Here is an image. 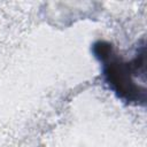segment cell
Segmentation results:
<instances>
[{"label":"cell","instance_id":"obj_1","mask_svg":"<svg viewBox=\"0 0 147 147\" xmlns=\"http://www.w3.org/2000/svg\"><path fill=\"white\" fill-rule=\"evenodd\" d=\"M94 56L102 64V75L109 88L129 105L146 103L145 44L138 47L131 60H124L111 44L99 40L92 46Z\"/></svg>","mask_w":147,"mask_h":147}]
</instances>
